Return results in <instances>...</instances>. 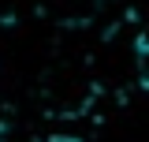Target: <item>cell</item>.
Here are the masks:
<instances>
[{
	"mask_svg": "<svg viewBox=\"0 0 149 142\" xmlns=\"http://www.w3.org/2000/svg\"><path fill=\"white\" fill-rule=\"evenodd\" d=\"M134 75H138L142 86H149V37H142L138 49H134Z\"/></svg>",
	"mask_w": 149,
	"mask_h": 142,
	"instance_id": "6da1fadb",
	"label": "cell"
}]
</instances>
